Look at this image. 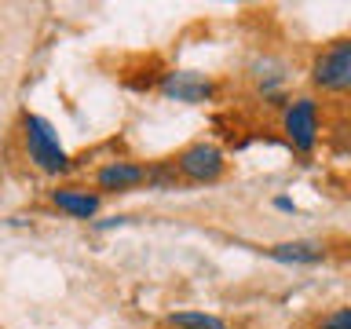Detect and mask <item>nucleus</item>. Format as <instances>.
<instances>
[{
	"instance_id": "7",
	"label": "nucleus",
	"mask_w": 351,
	"mask_h": 329,
	"mask_svg": "<svg viewBox=\"0 0 351 329\" xmlns=\"http://www.w3.org/2000/svg\"><path fill=\"white\" fill-rule=\"evenodd\" d=\"M51 205L73 219H92L103 205V197L88 186H59V191H51Z\"/></svg>"
},
{
	"instance_id": "6",
	"label": "nucleus",
	"mask_w": 351,
	"mask_h": 329,
	"mask_svg": "<svg viewBox=\"0 0 351 329\" xmlns=\"http://www.w3.org/2000/svg\"><path fill=\"white\" fill-rule=\"evenodd\" d=\"M139 183H147V164H139V161H106L95 172V186L106 194H125Z\"/></svg>"
},
{
	"instance_id": "5",
	"label": "nucleus",
	"mask_w": 351,
	"mask_h": 329,
	"mask_svg": "<svg viewBox=\"0 0 351 329\" xmlns=\"http://www.w3.org/2000/svg\"><path fill=\"white\" fill-rule=\"evenodd\" d=\"M161 95L165 99H176V103H208L213 99V81H208L205 73H197V70H172V73H165L161 77Z\"/></svg>"
},
{
	"instance_id": "11",
	"label": "nucleus",
	"mask_w": 351,
	"mask_h": 329,
	"mask_svg": "<svg viewBox=\"0 0 351 329\" xmlns=\"http://www.w3.org/2000/svg\"><path fill=\"white\" fill-rule=\"evenodd\" d=\"M318 329H351V304L348 307H337L333 315H326L322 322H318Z\"/></svg>"
},
{
	"instance_id": "10",
	"label": "nucleus",
	"mask_w": 351,
	"mask_h": 329,
	"mask_svg": "<svg viewBox=\"0 0 351 329\" xmlns=\"http://www.w3.org/2000/svg\"><path fill=\"white\" fill-rule=\"evenodd\" d=\"M147 183L161 186V191H172V186H176V164H158V169H147Z\"/></svg>"
},
{
	"instance_id": "2",
	"label": "nucleus",
	"mask_w": 351,
	"mask_h": 329,
	"mask_svg": "<svg viewBox=\"0 0 351 329\" xmlns=\"http://www.w3.org/2000/svg\"><path fill=\"white\" fill-rule=\"evenodd\" d=\"M311 84L322 92H351V37L333 40L311 62Z\"/></svg>"
},
{
	"instance_id": "12",
	"label": "nucleus",
	"mask_w": 351,
	"mask_h": 329,
	"mask_svg": "<svg viewBox=\"0 0 351 329\" xmlns=\"http://www.w3.org/2000/svg\"><path fill=\"white\" fill-rule=\"evenodd\" d=\"M274 208H278V212H296V202L293 197H274Z\"/></svg>"
},
{
	"instance_id": "13",
	"label": "nucleus",
	"mask_w": 351,
	"mask_h": 329,
	"mask_svg": "<svg viewBox=\"0 0 351 329\" xmlns=\"http://www.w3.org/2000/svg\"><path fill=\"white\" fill-rule=\"evenodd\" d=\"M121 223H128L125 216H114V219H99L95 223V230H110V227H121Z\"/></svg>"
},
{
	"instance_id": "8",
	"label": "nucleus",
	"mask_w": 351,
	"mask_h": 329,
	"mask_svg": "<svg viewBox=\"0 0 351 329\" xmlns=\"http://www.w3.org/2000/svg\"><path fill=\"white\" fill-rule=\"evenodd\" d=\"M271 260L289 263V267H311V263L326 260V245L315 238H296V241H278V245L267 249Z\"/></svg>"
},
{
	"instance_id": "1",
	"label": "nucleus",
	"mask_w": 351,
	"mask_h": 329,
	"mask_svg": "<svg viewBox=\"0 0 351 329\" xmlns=\"http://www.w3.org/2000/svg\"><path fill=\"white\" fill-rule=\"evenodd\" d=\"M22 143H26V154L29 161L37 164L44 175H62L70 169V154L59 143V132L48 117L40 114H26L22 117Z\"/></svg>"
},
{
	"instance_id": "4",
	"label": "nucleus",
	"mask_w": 351,
	"mask_h": 329,
	"mask_svg": "<svg viewBox=\"0 0 351 329\" xmlns=\"http://www.w3.org/2000/svg\"><path fill=\"white\" fill-rule=\"evenodd\" d=\"M172 164H176V175H183V180H191V183H216L227 169L223 150L213 147V143H194V147H186Z\"/></svg>"
},
{
	"instance_id": "3",
	"label": "nucleus",
	"mask_w": 351,
	"mask_h": 329,
	"mask_svg": "<svg viewBox=\"0 0 351 329\" xmlns=\"http://www.w3.org/2000/svg\"><path fill=\"white\" fill-rule=\"evenodd\" d=\"M282 128L296 154H311L318 143V103L311 95L289 99V106L282 110Z\"/></svg>"
},
{
	"instance_id": "9",
	"label": "nucleus",
	"mask_w": 351,
	"mask_h": 329,
	"mask_svg": "<svg viewBox=\"0 0 351 329\" xmlns=\"http://www.w3.org/2000/svg\"><path fill=\"white\" fill-rule=\"evenodd\" d=\"M169 326L172 329H227L223 318L208 315V311H172L169 315Z\"/></svg>"
}]
</instances>
